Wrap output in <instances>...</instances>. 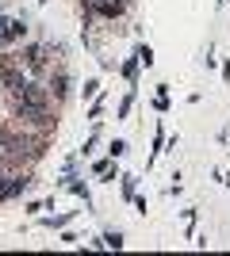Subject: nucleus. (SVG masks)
I'll return each instance as SVG.
<instances>
[{
  "mask_svg": "<svg viewBox=\"0 0 230 256\" xmlns=\"http://www.w3.org/2000/svg\"><path fill=\"white\" fill-rule=\"evenodd\" d=\"M23 188H27V180H23V176H12V184H4V188H0V203H4V199H12L16 192H23Z\"/></svg>",
  "mask_w": 230,
  "mask_h": 256,
  "instance_id": "f257e3e1",
  "label": "nucleus"
},
{
  "mask_svg": "<svg viewBox=\"0 0 230 256\" xmlns=\"http://www.w3.org/2000/svg\"><path fill=\"white\" fill-rule=\"evenodd\" d=\"M96 12H100V16H119V12H123V4H119V0H100V4H96Z\"/></svg>",
  "mask_w": 230,
  "mask_h": 256,
  "instance_id": "7ed1b4c3",
  "label": "nucleus"
},
{
  "mask_svg": "<svg viewBox=\"0 0 230 256\" xmlns=\"http://www.w3.org/2000/svg\"><path fill=\"white\" fill-rule=\"evenodd\" d=\"M23 31H27V27H23V20H12V23H4V38H0V42H12V38H20Z\"/></svg>",
  "mask_w": 230,
  "mask_h": 256,
  "instance_id": "f03ea898",
  "label": "nucleus"
}]
</instances>
